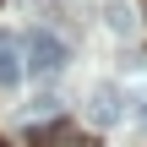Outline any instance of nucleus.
<instances>
[{"label": "nucleus", "instance_id": "obj_1", "mask_svg": "<svg viewBox=\"0 0 147 147\" xmlns=\"http://www.w3.org/2000/svg\"><path fill=\"white\" fill-rule=\"evenodd\" d=\"M65 60H71V49H65V38H55L49 27H38V33L22 38V65H27L33 76H60Z\"/></svg>", "mask_w": 147, "mask_h": 147}, {"label": "nucleus", "instance_id": "obj_3", "mask_svg": "<svg viewBox=\"0 0 147 147\" xmlns=\"http://www.w3.org/2000/svg\"><path fill=\"white\" fill-rule=\"evenodd\" d=\"M27 76V65H22V38L16 33H0V87H16Z\"/></svg>", "mask_w": 147, "mask_h": 147}, {"label": "nucleus", "instance_id": "obj_2", "mask_svg": "<svg viewBox=\"0 0 147 147\" xmlns=\"http://www.w3.org/2000/svg\"><path fill=\"white\" fill-rule=\"evenodd\" d=\"M120 115H125V104H120V87H93V98H87V125H98V131H109V125H120Z\"/></svg>", "mask_w": 147, "mask_h": 147}, {"label": "nucleus", "instance_id": "obj_4", "mask_svg": "<svg viewBox=\"0 0 147 147\" xmlns=\"http://www.w3.org/2000/svg\"><path fill=\"white\" fill-rule=\"evenodd\" d=\"M104 16H109V33H120V38L136 33V11H131V5H109Z\"/></svg>", "mask_w": 147, "mask_h": 147}, {"label": "nucleus", "instance_id": "obj_5", "mask_svg": "<svg viewBox=\"0 0 147 147\" xmlns=\"http://www.w3.org/2000/svg\"><path fill=\"white\" fill-rule=\"evenodd\" d=\"M131 104H136V109H131V120H136V125H147V93H136Z\"/></svg>", "mask_w": 147, "mask_h": 147}, {"label": "nucleus", "instance_id": "obj_6", "mask_svg": "<svg viewBox=\"0 0 147 147\" xmlns=\"http://www.w3.org/2000/svg\"><path fill=\"white\" fill-rule=\"evenodd\" d=\"M0 147H5V142H0Z\"/></svg>", "mask_w": 147, "mask_h": 147}]
</instances>
